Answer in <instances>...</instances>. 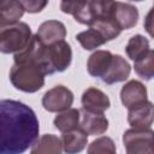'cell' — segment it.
Instances as JSON below:
<instances>
[{
	"mask_svg": "<svg viewBox=\"0 0 154 154\" xmlns=\"http://www.w3.org/2000/svg\"><path fill=\"white\" fill-rule=\"evenodd\" d=\"M31 37L30 26L24 22H19L0 32V52L4 54H16L29 45Z\"/></svg>",
	"mask_w": 154,
	"mask_h": 154,
	"instance_id": "3",
	"label": "cell"
},
{
	"mask_svg": "<svg viewBox=\"0 0 154 154\" xmlns=\"http://www.w3.org/2000/svg\"><path fill=\"white\" fill-rule=\"evenodd\" d=\"M112 58H113V54L109 51H103V49L95 51L88 58V61H87L88 73L91 77L101 79L106 73V71L108 70L112 63Z\"/></svg>",
	"mask_w": 154,
	"mask_h": 154,
	"instance_id": "15",
	"label": "cell"
},
{
	"mask_svg": "<svg viewBox=\"0 0 154 154\" xmlns=\"http://www.w3.org/2000/svg\"><path fill=\"white\" fill-rule=\"evenodd\" d=\"M131 72L130 64L119 54H113L112 63L101 78V81L106 84H114L119 82H124L128 79Z\"/></svg>",
	"mask_w": 154,
	"mask_h": 154,
	"instance_id": "13",
	"label": "cell"
},
{
	"mask_svg": "<svg viewBox=\"0 0 154 154\" xmlns=\"http://www.w3.org/2000/svg\"><path fill=\"white\" fill-rule=\"evenodd\" d=\"M61 140L53 134H45L32 144L30 154H61Z\"/></svg>",
	"mask_w": 154,
	"mask_h": 154,
	"instance_id": "17",
	"label": "cell"
},
{
	"mask_svg": "<svg viewBox=\"0 0 154 154\" xmlns=\"http://www.w3.org/2000/svg\"><path fill=\"white\" fill-rule=\"evenodd\" d=\"M23 14H24V10L19 1L16 0L0 1V32L19 23V19L23 17Z\"/></svg>",
	"mask_w": 154,
	"mask_h": 154,
	"instance_id": "14",
	"label": "cell"
},
{
	"mask_svg": "<svg viewBox=\"0 0 154 154\" xmlns=\"http://www.w3.org/2000/svg\"><path fill=\"white\" fill-rule=\"evenodd\" d=\"M36 36L42 45L49 46L65 38L66 28L59 20H46L38 26Z\"/></svg>",
	"mask_w": 154,
	"mask_h": 154,
	"instance_id": "12",
	"label": "cell"
},
{
	"mask_svg": "<svg viewBox=\"0 0 154 154\" xmlns=\"http://www.w3.org/2000/svg\"><path fill=\"white\" fill-rule=\"evenodd\" d=\"M40 123L28 105L0 100V154H23L38 138Z\"/></svg>",
	"mask_w": 154,
	"mask_h": 154,
	"instance_id": "1",
	"label": "cell"
},
{
	"mask_svg": "<svg viewBox=\"0 0 154 154\" xmlns=\"http://www.w3.org/2000/svg\"><path fill=\"white\" fill-rule=\"evenodd\" d=\"M81 102L83 109L95 113H103L111 106L109 97L102 90L94 87H90L83 91Z\"/></svg>",
	"mask_w": 154,
	"mask_h": 154,
	"instance_id": "11",
	"label": "cell"
},
{
	"mask_svg": "<svg viewBox=\"0 0 154 154\" xmlns=\"http://www.w3.org/2000/svg\"><path fill=\"white\" fill-rule=\"evenodd\" d=\"M153 114V103L147 100L129 108L128 122L134 129H152Z\"/></svg>",
	"mask_w": 154,
	"mask_h": 154,
	"instance_id": "9",
	"label": "cell"
},
{
	"mask_svg": "<svg viewBox=\"0 0 154 154\" xmlns=\"http://www.w3.org/2000/svg\"><path fill=\"white\" fill-rule=\"evenodd\" d=\"M73 103V94L65 85H55L47 90L42 97V106L48 112H63L71 108Z\"/></svg>",
	"mask_w": 154,
	"mask_h": 154,
	"instance_id": "6",
	"label": "cell"
},
{
	"mask_svg": "<svg viewBox=\"0 0 154 154\" xmlns=\"http://www.w3.org/2000/svg\"><path fill=\"white\" fill-rule=\"evenodd\" d=\"M76 40L81 43V46L87 51H93L106 43V41L102 38V36L95 31L94 29L89 28L85 31H81L76 35Z\"/></svg>",
	"mask_w": 154,
	"mask_h": 154,
	"instance_id": "21",
	"label": "cell"
},
{
	"mask_svg": "<svg viewBox=\"0 0 154 154\" xmlns=\"http://www.w3.org/2000/svg\"><path fill=\"white\" fill-rule=\"evenodd\" d=\"M152 16H153V8H150L149 13L147 14V17L144 19V28L147 29V31L149 32L150 36H153V19H152Z\"/></svg>",
	"mask_w": 154,
	"mask_h": 154,
	"instance_id": "24",
	"label": "cell"
},
{
	"mask_svg": "<svg viewBox=\"0 0 154 154\" xmlns=\"http://www.w3.org/2000/svg\"><path fill=\"white\" fill-rule=\"evenodd\" d=\"M24 12H29V13H37L41 12L46 6H47V1H35V0H20L19 1Z\"/></svg>",
	"mask_w": 154,
	"mask_h": 154,
	"instance_id": "23",
	"label": "cell"
},
{
	"mask_svg": "<svg viewBox=\"0 0 154 154\" xmlns=\"http://www.w3.org/2000/svg\"><path fill=\"white\" fill-rule=\"evenodd\" d=\"M149 51H150V45H149L148 38L140 34L130 37V40L128 41V43L125 46L126 55L134 61L144 57Z\"/></svg>",
	"mask_w": 154,
	"mask_h": 154,
	"instance_id": "19",
	"label": "cell"
},
{
	"mask_svg": "<svg viewBox=\"0 0 154 154\" xmlns=\"http://www.w3.org/2000/svg\"><path fill=\"white\" fill-rule=\"evenodd\" d=\"M45 71L34 61H17L10 71L12 85L24 93H36L45 85Z\"/></svg>",
	"mask_w": 154,
	"mask_h": 154,
	"instance_id": "2",
	"label": "cell"
},
{
	"mask_svg": "<svg viewBox=\"0 0 154 154\" xmlns=\"http://www.w3.org/2000/svg\"><path fill=\"white\" fill-rule=\"evenodd\" d=\"M87 154H117L116 143L111 137L101 136L88 146Z\"/></svg>",
	"mask_w": 154,
	"mask_h": 154,
	"instance_id": "22",
	"label": "cell"
},
{
	"mask_svg": "<svg viewBox=\"0 0 154 154\" xmlns=\"http://www.w3.org/2000/svg\"><path fill=\"white\" fill-rule=\"evenodd\" d=\"M60 140L63 144V150L66 154H78L87 147L88 135L78 128L76 130L64 132Z\"/></svg>",
	"mask_w": 154,
	"mask_h": 154,
	"instance_id": "16",
	"label": "cell"
},
{
	"mask_svg": "<svg viewBox=\"0 0 154 154\" xmlns=\"http://www.w3.org/2000/svg\"><path fill=\"white\" fill-rule=\"evenodd\" d=\"M103 7V1L90 0V1H63L60 10L64 13L71 14L76 22L85 25H90L96 19Z\"/></svg>",
	"mask_w": 154,
	"mask_h": 154,
	"instance_id": "4",
	"label": "cell"
},
{
	"mask_svg": "<svg viewBox=\"0 0 154 154\" xmlns=\"http://www.w3.org/2000/svg\"><path fill=\"white\" fill-rule=\"evenodd\" d=\"M111 17L120 28V30H128L137 24L138 10L136 6L129 2L112 1Z\"/></svg>",
	"mask_w": 154,
	"mask_h": 154,
	"instance_id": "7",
	"label": "cell"
},
{
	"mask_svg": "<svg viewBox=\"0 0 154 154\" xmlns=\"http://www.w3.org/2000/svg\"><path fill=\"white\" fill-rule=\"evenodd\" d=\"M53 124L63 134L78 129V126H79V109L69 108V109H65L63 112H59L55 116Z\"/></svg>",
	"mask_w": 154,
	"mask_h": 154,
	"instance_id": "18",
	"label": "cell"
},
{
	"mask_svg": "<svg viewBox=\"0 0 154 154\" xmlns=\"http://www.w3.org/2000/svg\"><path fill=\"white\" fill-rule=\"evenodd\" d=\"M126 154H154L152 129H129L123 134Z\"/></svg>",
	"mask_w": 154,
	"mask_h": 154,
	"instance_id": "5",
	"label": "cell"
},
{
	"mask_svg": "<svg viewBox=\"0 0 154 154\" xmlns=\"http://www.w3.org/2000/svg\"><path fill=\"white\" fill-rule=\"evenodd\" d=\"M82 131L87 135L96 136L102 135L108 129V119L103 116V113L89 112L85 109L79 111V126Z\"/></svg>",
	"mask_w": 154,
	"mask_h": 154,
	"instance_id": "8",
	"label": "cell"
},
{
	"mask_svg": "<svg viewBox=\"0 0 154 154\" xmlns=\"http://www.w3.org/2000/svg\"><path fill=\"white\" fill-rule=\"evenodd\" d=\"M148 94L144 84L140 81L131 79L125 83L120 90V101L129 109L148 100Z\"/></svg>",
	"mask_w": 154,
	"mask_h": 154,
	"instance_id": "10",
	"label": "cell"
},
{
	"mask_svg": "<svg viewBox=\"0 0 154 154\" xmlns=\"http://www.w3.org/2000/svg\"><path fill=\"white\" fill-rule=\"evenodd\" d=\"M134 69L138 77L150 81L154 75V52L150 49L144 57L134 61Z\"/></svg>",
	"mask_w": 154,
	"mask_h": 154,
	"instance_id": "20",
	"label": "cell"
}]
</instances>
